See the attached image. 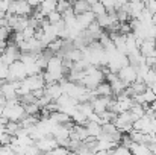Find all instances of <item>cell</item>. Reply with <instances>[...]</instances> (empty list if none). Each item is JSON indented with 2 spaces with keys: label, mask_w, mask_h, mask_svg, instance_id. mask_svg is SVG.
I'll use <instances>...</instances> for the list:
<instances>
[{
  "label": "cell",
  "mask_w": 156,
  "mask_h": 155,
  "mask_svg": "<svg viewBox=\"0 0 156 155\" xmlns=\"http://www.w3.org/2000/svg\"><path fill=\"white\" fill-rule=\"evenodd\" d=\"M56 5H58V0H41V3H40L38 8L41 9V12L44 15H47L52 11H56Z\"/></svg>",
  "instance_id": "7"
},
{
  "label": "cell",
  "mask_w": 156,
  "mask_h": 155,
  "mask_svg": "<svg viewBox=\"0 0 156 155\" xmlns=\"http://www.w3.org/2000/svg\"><path fill=\"white\" fill-rule=\"evenodd\" d=\"M117 76H118L120 81H123V82L129 87L132 82L136 81V70H135V67H132L130 64H127V65H124L121 70H118Z\"/></svg>",
  "instance_id": "2"
},
{
  "label": "cell",
  "mask_w": 156,
  "mask_h": 155,
  "mask_svg": "<svg viewBox=\"0 0 156 155\" xmlns=\"http://www.w3.org/2000/svg\"><path fill=\"white\" fill-rule=\"evenodd\" d=\"M71 8V0H58V5H56V11L58 12H65L67 9Z\"/></svg>",
  "instance_id": "10"
},
{
  "label": "cell",
  "mask_w": 156,
  "mask_h": 155,
  "mask_svg": "<svg viewBox=\"0 0 156 155\" xmlns=\"http://www.w3.org/2000/svg\"><path fill=\"white\" fill-rule=\"evenodd\" d=\"M90 11H91V12L96 15V18H97V17H100V15H103V14H106V9H105V6L100 3V2H97V3L91 5Z\"/></svg>",
  "instance_id": "8"
},
{
  "label": "cell",
  "mask_w": 156,
  "mask_h": 155,
  "mask_svg": "<svg viewBox=\"0 0 156 155\" xmlns=\"http://www.w3.org/2000/svg\"><path fill=\"white\" fill-rule=\"evenodd\" d=\"M94 20H96V15H94L91 11H87V12H82V14L76 15V23L79 24V28H80L82 31H85Z\"/></svg>",
  "instance_id": "3"
},
{
  "label": "cell",
  "mask_w": 156,
  "mask_h": 155,
  "mask_svg": "<svg viewBox=\"0 0 156 155\" xmlns=\"http://www.w3.org/2000/svg\"><path fill=\"white\" fill-rule=\"evenodd\" d=\"M8 75H9V65H6L0 59V79L2 81H8Z\"/></svg>",
  "instance_id": "11"
},
{
  "label": "cell",
  "mask_w": 156,
  "mask_h": 155,
  "mask_svg": "<svg viewBox=\"0 0 156 155\" xmlns=\"http://www.w3.org/2000/svg\"><path fill=\"white\" fill-rule=\"evenodd\" d=\"M71 8H73L74 14H76V15H79V14H82V12L90 11V8H91V6H90L85 0H71Z\"/></svg>",
  "instance_id": "6"
},
{
  "label": "cell",
  "mask_w": 156,
  "mask_h": 155,
  "mask_svg": "<svg viewBox=\"0 0 156 155\" xmlns=\"http://www.w3.org/2000/svg\"><path fill=\"white\" fill-rule=\"evenodd\" d=\"M26 76H27V73H26V65H24L20 59H18V61H14V62L9 65L8 81H23Z\"/></svg>",
  "instance_id": "1"
},
{
  "label": "cell",
  "mask_w": 156,
  "mask_h": 155,
  "mask_svg": "<svg viewBox=\"0 0 156 155\" xmlns=\"http://www.w3.org/2000/svg\"><path fill=\"white\" fill-rule=\"evenodd\" d=\"M26 2H27V5H29L32 9L38 8V6H40V3H41V0H26Z\"/></svg>",
  "instance_id": "13"
},
{
  "label": "cell",
  "mask_w": 156,
  "mask_h": 155,
  "mask_svg": "<svg viewBox=\"0 0 156 155\" xmlns=\"http://www.w3.org/2000/svg\"><path fill=\"white\" fill-rule=\"evenodd\" d=\"M85 2H87V3H88V5L91 6V5H94V3H97L99 0H85Z\"/></svg>",
  "instance_id": "14"
},
{
  "label": "cell",
  "mask_w": 156,
  "mask_h": 155,
  "mask_svg": "<svg viewBox=\"0 0 156 155\" xmlns=\"http://www.w3.org/2000/svg\"><path fill=\"white\" fill-rule=\"evenodd\" d=\"M44 94L49 96L52 101H56V99L62 94L61 84H59V82H50V84H46V87H44Z\"/></svg>",
  "instance_id": "4"
},
{
  "label": "cell",
  "mask_w": 156,
  "mask_h": 155,
  "mask_svg": "<svg viewBox=\"0 0 156 155\" xmlns=\"http://www.w3.org/2000/svg\"><path fill=\"white\" fill-rule=\"evenodd\" d=\"M140 53L147 58V56H156V43L155 40H144L140 46Z\"/></svg>",
  "instance_id": "5"
},
{
  "label": "cell",
  "mask_w": 156,
  "mask_h": 155,
  "mask_svg": "<svg viewBox=\"0 0 156 155\" xmlns=\"http://www.w3.org/2000/svg\"><path fill=\"white\" fill-rule=\"evenodd\" d=\"M144 5H146V9L153 15L156 14V0H144Z\"/></svg>",
  "instance_id": "12"
},
{
  "label": "cell",
  "mask_w": 156,
  "mask_h": 155,
  "mask_svg": "<svg viewBox=\"0 0 156 155\" xmlns=\"http://www.w3.org/2000/svg\"><path fill=\"white\" fill-rule=\"evenodd\" d=\"M46 20H47L50 24H56V23H59V21L62 20V14L58 12V11H52L50 14L46 15Z\"/></svg>",
  "instance_id": "9"
}]
</instances>
